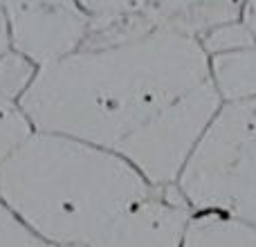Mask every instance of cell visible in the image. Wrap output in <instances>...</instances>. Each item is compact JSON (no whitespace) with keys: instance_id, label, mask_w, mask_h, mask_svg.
<instances>
[{"instance_id":"cell-1","label":"cell","mask_w":256,"mask_h":247,"mask_svg":"<svg viewBox=\"0 0 256 247\" xmlns=\"http://www.w3.org/2000/svg\"><path fill=\"white\" fill-rule=\"evenodd\" d=\"M209 81L198 38L153 27L130 38L79 48L38 70L18 104L36 130L117 146Z\"/></svg>"},{"instance_id":"cell-2","label":"cell","mask_w":256,"mask_h":247,"mask_svg":"<svg viewBox=\"0 0 256 247\" xmlns=\"http://www.w3.org/2000/svg\"><path fill=\"white\" fill-rule=\"evenodd\" d=\"M153 189L117 150L48 130L0 164V200L52 247L90 245Z\"/></svg>"},{"instance_id":"cell-3","label":"cell","mask_w":256,"mask_h":247,"mask_svg":"<svg viewBox=\"0 0 256 247\" xmlns=\"http://www.w3.org/2000/svg\"><path fill=\"white\" fill-rule=\"evenodd\" d=\"M176 186L191 212L256 227V99L218 108Z\"/></svg>"},{"instance_id":"cell-4","label":"cell","mask_w":256,"mask_h":247,"mask_svg":"<svg viewBox=\"0 0 256 247\" xmlns=\"http://www.w3.org/2000/svg\"><path fill=\"white\" fill-rule=\"evenodd\" d=\"M220 106V97L212 81H207L126 137L117 146V153L153 186L176 184L186 160Z\"/></svg>"},{"instance_id":"cell-5","label":"cell","mask_w":256,"mask_h":247,"mask_svg":"<svg viewBox=\"0 0 256 247\" xmlns=\"http://www.w3.org/2000/svg\"><path fill=\"white\" fill-rule=\"evenodd\" d=\"M9 48L38 68L52 66L81 48L90 16L79 0H0Z\"/></svg>"},{"instance_id":"cell-6","label":"cell","mask_w":256,"mask_h":247,"mask_svg":"<svg viewBox=\"0 0 256 247\" xmlns=\"http://www.w3.org/2000/svg\"><path fill=\"white\" fill-rule=\"evenodd\" d=\"M191 214L176 184L155 186L112 218L88 247H182Z\"/></svg>"},{"instance_id":"cell-7","label":"cell","mask_w":256,"mask_h":247,"mask_svg":"<svg viewBox=\"0 0 256 247\" xmlns=\"http://www.w3.org/2000/svg\"><path fill=\"white\" fill-rule=\"evenodd\" d=\"M245 0H155L146 14L153 27L202 38L207 32L243 18Z\"/></svg>"},{"instance_id":"cell-8","label":"cell","mask_w":256,"mask_h":247,"mask_svg":"<svg viewBox=\"0 0 256 247\" xmlns=\"http://www.w3.org/2000/svg\"><path fill=\"white\" fill-rule=\"evenodd\" d=\"M209 81L222 104L256 99V45L212 54Z\"/></svg>"},{"instance_id":"cell-9","label":"cell","mask_w":256,"mask_h":247,"mask_svg":"<svg viewBox=\"0 0 256 247\" xmlns=\"http://www.w3.org/2000/svg\"><path fill=\"white\" fill-rule=\"evenodd\" d=\"M182 247H256V227L214 212H194Z\"/></svg>"},{"instance_id":"cell-10","label":"cell","mask_w":256,"mask_h":247,"mask_svg":"<svg viewBox=\"0 0 256 247\" xmlns=\"http://www.w3.org/2000/svg\"><path fill=\"white\" fill-rule=\"evenodd\" d=\"M40 68L25 54L16 50H4L0 54V94L12 102H20L22 94L34 84Z\"/></svg>"},{"instance_id":"cell-11","label":"cell","mask_w":256,"mask_h":247,"mask_svg":"<svg viewBox=\"0 0 256 247\" xmlns=\"http://www.w3.org/2000/svg\"><path fill=\"white\" fill-rule=\"evenodd\" d=\"M34 130V124L20 104L0 94V164L16 148H20Z\"/></svg>"},{"instance_id":"cell-12","label":"cell","mask_w":256,"mask_h":247,"mask_svg":"<svg viewBox=\"0 0 256 247\" xmlns=\"http://www.w3.org/2000/svg\"><path fill=\"white\" fill-rule=\"evenodd\" d=\"M79 4L90 16V27H104L146 16L155 0H79Z\"/></svg>"},{"instance_id":"cell-13","label":"cell","mask_w":256,"mask_h":247,"mask_svg":"<svg viewBox=\"0 0 256 247\" xmlns=\"http://www.w3.org/2000/svg\"><path fill=\"white\" fill-rule=\"evenodd\" d=\"M200 45L207 52V56H212V54L232 52V50L252 48V45H256V34L245 18H238V20L225 22V25L207 32L200 38Z\"/></svg>"},{"instance_id":"cell-14","label":"cell","mask_w":256,"mask_h":247,"mask_svg":"<svg viewBox=\"0 0 256 247\" xmlns=\"http://www.w3.org/2000/svg\"><path fill=\"white\" fill-rule=\"evenodd\" d=\"M0 247H52L0 200Z\"/></svg>"},{"instance_id":"cell-15","label":"cell","mask_w":256,"mask_h":247,"mask_svg":"<svg viewBox=\"0 0 256 247\" xmlns=\"http://www.w3.org/2000/svg\"><path fill=\"white\" fill-rule=\"evenodd\" d=\"M243 18L250 22V27L256 34V0H245V9H243Z\"/></svg>"},{"instance_id":"cell-16","label":"cell","mask_w":256,"mask_h":247,"mask_svg":"<svg viewBox=\"0 0 256 247\" xmlns=\"http://www.w3.org/2000/svg\"><path fill=\"white\" fill-rule=\"evenodd\" d=\"M9 50V38H7V27H4V18H2V9H0V54Z\"/></svg>"},{"instance_id":"cell-17","label":"cell","mask_w":256,"mask_h":247,"mask_svg":"<svg viewBox=\"0 0 256 247\" xmlns=\"http://www.w3.org/2000/svg\"><path fill=\"white\" fill-rule=\"evenodd\" d=\"M61 247H88V245H61Z\"/></svg>"}]
</instances>
